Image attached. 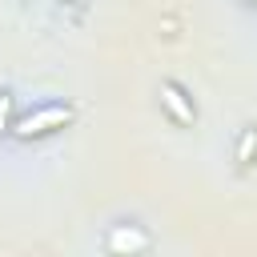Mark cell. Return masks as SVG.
I'll return each instance as SVG.
<instances>
[{
  "label": "cell",
  "mask_w": 257,
  "mask_h": 257,
  "mask_svg": "<svg viewBox=\"0 0 257 257\" xmlns=\"http://www.w3.org/2000/svg\"><path fill=\"white\" fill-rule=\"evenodd\" d=\"M161 100H165V108H169L181 124H193V116H197V112H193V104L185 100V92H181L177 84H161Z\"/></svg>",
  "instance_id": "obj_2"
},
{
  "label": "cell",
  "mask_w": 257,
  "mask_h": 257,
  "mask_svg": "<svg viewBox=\"0 0 257 257\" xmlns=\"http://www.w3.org/2000/svg\"><path fill=\"white\" fill-rule=\"evenodd\" d=\"M253 145H257V133L249 128V133L241 137V149H237V161H249V153H253Z\"/></svg>",
  "instance_id": "obj_4"
},
{
  "label": "cell",
  "mask_w": 257,
  "mask_h": 257,
  "mask_svg": "<svg viewBox=\"0 0 257 257\" xmlns=\"http://www.w3.org/2000/svg\"><path fill=\"white\" fill-rule=\"evenodd\" d=\"M8 108H12V96H4V92H0V133L8 128Z\"/></svg>",
  "instance_id": "obj_5"
},
{
  "label": "cell",
  "mask_w": 257,
  "mask_h": 257,
  "mask_svg": "<svg viewBox=\"0 0 257 257\" xmlns=\"http://www.w3.org/2000/svg\"><path fill=\"white\" fill-rule=\"evenodd\" d=\"M145 245H149V237L145 233H133V229H116L108 237V249H145Z\"/></svg>",
  "instance_id": "obj_3"
},
{
  "label": "cell",
  "mask_w": 257,
  "mask_h": 257,
  "mask_svg": "<svg viewBox=\"0 0 257 257\" xmlns=\"http://www.w3.org/2000/svg\"><path fill=\"white\" fill-rule=\"evenodd\" d=\"M68 120H72V108H68V104H48V108L28 112L24 120H16V133H20V137H36V133H48V128H56V124H68Z\"/></svg>",
  "instance_id": "obj_1"
}]
</instances>
